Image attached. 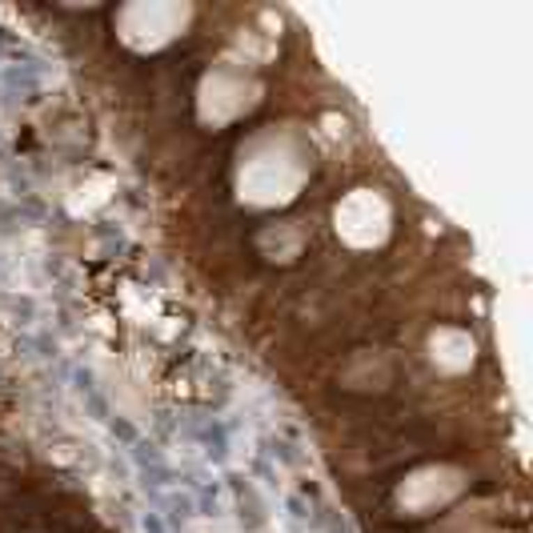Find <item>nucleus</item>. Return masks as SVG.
<instances>
[{"instance_id":"2","label":"nucleus","mask_w":533,"mask_h":533,"mask_svg":"<svg viewBox=\"0 0 533 533\" xmlns=\"http://www.w3.org/2000/svg\"><path fill=\"white\" fill-rule=\"evenodd\" d=\"M433 361H441L445 369H465L473 361V341L465 333L441 329V333H433Z\"/></svg>"},{"instance_id":"1","label":"nucleus","mask_w":533,"mask_h":533,"mask_svg":"<svg viewBox=\"0 0 533 533\" xmlns=\"http://www.w3.org/2000/svg\"><path fill=\"white\" fill-rule=\"evenodd\" d=\"M385 225H389V205L369 189L353 193L337 209V233L349 245H377L385 237Z\"/></svg>"}]
</instances>
